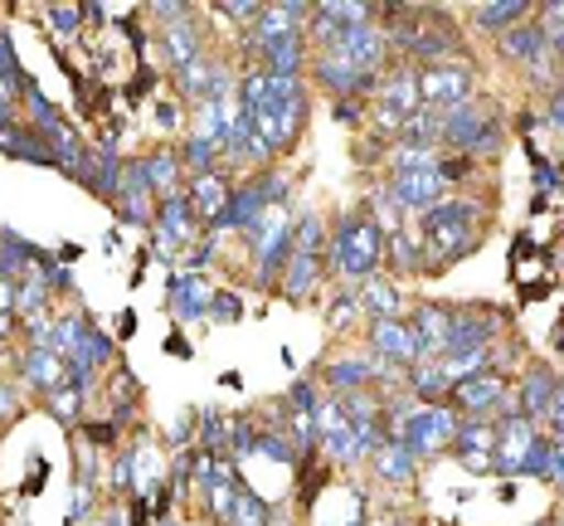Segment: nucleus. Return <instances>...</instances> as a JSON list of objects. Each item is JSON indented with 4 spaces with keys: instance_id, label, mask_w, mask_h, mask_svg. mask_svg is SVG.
<instances>
[{
    "instance_id": "de8ad7c7",
    "label": "nucleus",
    "mask_w": 564,
    "mask_h": 526,
    "mask_svg": "<svg viewBox=\"0 0 564 526\" xmlns=\"http://www.w3.org/2000/svg\"><path fill=\"white\" fill-rule=\"evenodd\" d=\"M336 117H340V122H360V117H366V108H360L356 98H346V103H336Z\"/></svg>"
},
{
    "instance_id": "1a4fd4ad",
    "label": "nucleus",
    "mask_w": 564,
    "mask_h": 526,
    "mask_svg": "<svg viewBox=\"0 0 564 526\" xmlns=\"http://www.w3.org/2000/svg\"><path fill=\"white\" fill-rule=\"evenodd\" d=\"M555 390H560V376L550 366H525L521 376H516V390H511V405L521 419H531V425H550V409H555Z\"/></svg>"
},
{
    "instance_id": "37998d69",
    "label": "nucleus",
    "mask_w": 564,
    "mask_h": 526,
    "mask_svg": "<svg viewBox=\"0 0 564 526\" xmlns=\"http://www.w3.org/2000/svg\"><path fill=\"white\" fill-rule=\"evenodd\" d=\"M477 171V161L473 157H438V175L448 185H457V181H467V175Z\"/></svg>"
},
{
    "instance_id": "f03ea898",
    "label": "nucleus",
    "mask_w": 564,
    "mask_h": 526,
    "mask_svg": "<svg viewBox=\"0 0 564 526\" xmlns=\"http://www.w3.org/2000/svg\"><path fill=\"white\" fill-rule=\"evenodd\" d=\"M326 264H332V273L346 278V283H366L384 264V229H375V219L356 215V210L340 215L332 229V244H326Z\"/></svg>"
},
{
    "instance_id": "20e7f679",
    "label": "nucleus",
    "mask_w": 564,
    "mask_h": 526,
    "mask_svg": "<svg viewBox=\"0 0 564 526\" xmlns=\"http://www.w3.org/2000/svg\"><path fill=\"white\" fill-rule=\"evenodd\" d=\"M423 108L419 98V74L414 68H384L380 88H375V127L380 137H394L404 117H414Z\"/></svg>"
},
{
    "instance_id": "4468645a",
    "label": "nucleus",
    "mask_w": 564,
    "mask_h": 526,
    "mask_svg": "<svg viewBox=\"0 0 564 526\" xmlns=\"http://www.w3.org/2000/svg\"><path fill=\"white\" fill-rule=\"evenodd\" d=\"M141 175H147V185H151V195H156V205L161 201H171V195H185V167H181V151H171V147H156V151H147L141 157Z\"/></svg>"
},
{
    "instance_id": "6e6552de",
    "label": "nucleus",
    "mask_w": 564,
    "mask_h": 526,
    "mask_svg": "<svg viewBox=\"0 0 564 526\" xmlns=\"http://www.w3.org/2000/svg\"><path fill=\"white\" fill-rule=\"evenodd\" d=\"M384 191H390V201L399 210H414V215H423V210H433L438 201H448L453 185L438 175V167H429V171H390Z\"/></svg>"
},
{
    "instance_id": "423d86ee",
    "label": "nucleus",
    "mask_w": 564,
    "mask_h": 526,
    "mask_svg": "<svg viewBox=\"0 0 564 526\" xmlns=\"http://www.w3.org/2000/svg\"><path fill=\"white\" fill-rule=\"evenodd\" d=\"M501 336H507V312L501 308H453L448 351H443V356H457V351H491Z\"/></svg>"
},
{
    "instance_id": "c03bdc74",
    "label": "nucleus",
    "mask_w": 564,
    "mask_h": 526,
    "mask_svg": "<svg viewBox=\"0 0 564 526\" xmlns=\"http://www.w3.org/2000/svg\"><path fill=\"white\" fill-rule=\"evenodd\" d=\"M156 127H161V132H181V127H185V108H181V103L161 98L156 103Z\"/></svg>"
},
{
    "instance_id": "aec40b11",
    "label": "nucleus",
    "mask_w": 564,
    "mask_h": 526,
    "mask_svg": "<svg viewBox=\"0 0 564 526\" xmlns=\"http://www.w3.org/2000/svg\"><path fill=\"white\" fill-rule=\"evenodd\" d=\"M156 239H166L171 249H181V244H191L195 239V229H199V215L191 210V201L185 195H171V201H161L156 205Z\"/></svg>"
},
{
    "instance_id": "ea45409f",
    "label": "nucleus",
    "mask_w": 564,
    "mask_h": 526,
    "mask_svg": "<svg viewBox=\"0 0 564 526\" xmlns=\"http://www.w3.org/2000/svg\"><path fill=\"white\" fill-rule=\"evenodd\" d=\"M50 30L54 34H78L84 30V6H54L50 10Z\"/></svg>"
},
{
    "instance_id": "e433bc0d",
    "label": "nucleus",
    "mask_w": 564,
    "mask_h": 526,
    "mask_svg": "<svg viewBox=\"0 0 564 526\" xmlns=\"http://www.w3.org/2000/svg\"><path fill=\"white\" fill-rule=\"evenodd\" d=\"M44 405H50V415L58 419V425H68V429L84 419V390H74V385H58L54 395H44Z\"/></svg>"
},
{
    "instance_id": "0eeeda50",
    "label": "nucleus",
    "mask_w": 564,
    "mask_h": 526,
    "mask_svg": "<svg viewBox=\"0 0 564 526\" xmlns=\"http://www.w3.org/2000/svg\"><path fill=\"white\" fill-rule=\"evenodd\" d=\"M453 405L463 419H497L507 415L511 405V380L497 376V371H487V376H473V380H457L453 385Z\"/></svg>"
},
{
    "instance_id": "5701e85b",
    "label": "nucleus",
    "mask_w": 564,
    "mask_h": 526,
    "mask_svg": "<svg viewBox=\"0 0 564 526\" xmlns=\"http://www.w3.org/2000/svg\"><path fill=\"white\" fill-rule=\"evenodd\" d=\"M409 390L423 405H443L453 395V376L443 371V361H419V366H409Z\"/></svg>"
},
{
    "instance_id": "f704fd0d",
    "label": "nucleus",
    "mask_w": 564,
    "mask_h": 526,
    "mask_svg": "<svg viewBox=\"0 0 564 526\" xmlns=\"http://www.w3.org/2000/svg\"><path fill=\"white\" fill-rule=\"evenodd\" d=\"M360 318H366V308H360L356 288H340L336 298H332V308H326V322H332L336 332H356Z\"/></svg>"
},
{
    "instance_id": "4c0bfd02",
    "label": "nucleus",
    "mask_w": 564,
    "mask_h": 526,
    "mask_svg": "<svg viewBox=\"0 0 564 526\" xmlns=\"http://www.w3.org/2000/svg\"><path fill=\"white\" fill-rule=\"evenodd\" d=\"M84 326H88L84 318H58V322H54V351H58L64 361L74 356V346H78V336H84Z\"/></svg>"
},
{
    "instance_id": "49530a36",
    "label": "nucleus",
    "mask_w": 564,
    "mask_h": 526,
    "mask_svg": "<svg viewBox=\"0 0 564 526\" xmlns=\"http://www.w3.org/2000/svg\"><path fill=\"white\" fill-rule=\"evenodd\" d=\"M545 117H550V127H555V132H564V84H550Z\"/></svg>"
},
{
    "instance_id": "58836bf2",
    "label": "nucleus",
    "mask_w": 564,
    "mask_h": 526,
    "mask_svg": "<svg viewBox=\"0 0 564 526\" xmlns=\"http://www.w3.org/2000/svg\"><path fill=\"white\" fill-rule=\"evenodd\" d=\"M219 15H229L234 20V25H258V15H263V6H258V0H243V6H239V0H219Z\"/></svg>"
},
{
    "instance_id": "f257e3e1",
    "label": "nucleus",
    "mask_w": 564,
    "mask_h": 526,
    "mask_svg": "<svg viewBox=\"0 0 564 526\" xmlns=\"http://www.w3.org/2000/svg\"><path fill=\"white\" fill-rule=\"evenodd\" d=\"M477 225H481V205L477 201H438L433 210L419 215L423 229V273H443L448 264L467 259L477 249Z\"/></svg>"
},
{
    "instance_id": "13d9d810",
    "label": "nucleus",
    "mask_w": 564,
    "mask_h": 526,
    "mask_svg": "<svg viewBox=\"0 0 564 526\" xmlns=\"http://www.w3.org/2000/svg\"><path fill=\"white\" fill-rule=\"evenodd\" d=\"M560 526H564V522H560Z\"/></svg>"
},
{
    "instance_id": "6e6d98bb",
    "label": "nucleus",
    "mask_w": 564,
    "mask_h": 526,
    "mask_svg": "<svg viewBox=\"0 0 564 526\" xmlns=\"http://www.w3.org/2000/svg\"><path fill=\"white\" fill-rule=\"evenodd\" d=\"M0 127H10V122H6V117H0Z\"/></svg>"
},
{
    "instance_id": "72a5a7b5",
    "label": "nucleus",
    "mask_w": 564,
    "mask_h": 526,
    "mask_svg": "<svg viewBox=\"0 0 564 526\" xmlns=\"http://www.w3.org/2000/svg\"><path fill=\"white\" fill-rule=\"evenodd\" d=\"M225 526H273L268 522V502L253 493V487L239 483V493H234V507H229V522Z\"/></svg>"
},
{
    "instance_id": "393cba45",
    "label": "nucleus",
    "mask_w": 564,
    "mask_h": 526,
    "mask_svg": "<svg viewBox=\"0 0 564 526\" xmlns=\"http://www.w3.org/2000/svg\"><path fill=\"white\" fill-rule=\"evenodd\" d=\"M531 0H487V6H477L473 10V20H477V30H491V34H507L516 30L525 15H531Z\"/></svg>"
},
{
    "instance_id": "ddd939ff",
    "label": "nucleus",
    "mask_w": 564,
    "mask_h": 526,
    "mask_svg": "<svg viewBox=\"0 0 564 526\" xmlns=\"http://www.w3.org/2000/svg\"><path fill=\"white\" fill-rule=\"evenodd\" d=\"M409 332H414V346H419V361H438L448 351V322H453V308H438V302H419L414 318H404Z\"/></svg>"
},
{
    "instance_id": "f3484780",
    "label": "nucleus",
    "mask_w": 564,
    "mask_h": 526,
    "mask_svg": "<svg viewBox=\"0 0 564 526\" xmlns=\"http://www.w3.org/2000/svg\"><path fill=\"white\" fill-rule=\"evenodd\" d=\"M229 195L234 191L219 171H205V175H191V181H185V201H191V210L199 215V225H215V219L225 215Z\"/></svg>"
},
{
    "instance_id": "4be33fe9",
    "label": "nucleus",
    "mask_w": 564,
    "mask_h": 526,
    "mask_svg": "<svg viewBox=\"0 0 564 526\" xmlns=\"http://www.w3.org/2000/svg\"><path fill=\"white\" fill-rule=\"evenodd\" d=\"M322 380H326V390H336V395L370 390V385H375V356H346V361H336V366L322 371Z\"/></svg>"
},
{
    "instance_id": "a19ab883",
    "label": "nucleus",
    "mask_w": 564,
    "mask_h": 526,
    "mask_svg": "<svg viewBox=\"0 0 564 526\" xmlns=\"http://www.w3.org/2000/svg\"><path fill=\"white\" fill-rule=\"evenodd\" d=\"M0 78H10V84H20V88H25V84H30V78H25V74H20V58H15V44H10V34H6V30H0Z\"/></svg>"
},
{
    "instance_id": "473e14b6",
    "label": "nucleus",
    "mask_w": 564,
    "mask_h": 526,
    "mask_svg": "<svg viewBox=\"0 0 564 526\" xmlns=\"http://www.w3.org/2000/svg\"><path fill=\"white\" fill-rule=\"evenodd\" d=\"M326 244H332V234H326V219L316 215V210H302L297 229H292V254H307V259H322Z\"/></svg>"
},
{
    "instance_id": "603ef678",
    "label": "nucleus",
    "mask_w": 564,
    "mask_h": 526,
    "mask_svg": "<svg viewBox=\"0 0 564 526\" xmlns=\"http://www.w3.org/2000/svg\"><path fill=\"white\" fill-rule=\"evenodd\" d=\"M117 332H122V336L137 332V318H132V312H122V318H117Z\"/></svg>"
},
{
    "instance_id": "f8f14e48",
    "label": "nucleus",
    "mask_w": 564,
    "mask_h": 526,
    "mask_svg": "<svg viewBox=\"0 0 564 526\" xmlns=\"http://www.w3.org/2000/svg\"><path fill=\"white\" fill-rule=\"evenodd\" d=\"M117 219L122 225H156V195H151L147 175H141V161H127L122 171V191H117Z\"/></svg>"
},
{
    "instance_id": "8fccbe9b",
    "label": "nucleus",
    "mask_w": 564,
    "mask_h": 526,
    "mask_svg": "<svg viewBox=\"0 0 564 526\" xmlns=\"http://www.w3.org/2000/svg\"><path fill=\"white\" fill-rule=\"evenodd\" d=\"M88 439H98V443H112V439H117V425H88Z\"/></svg>"
},
{
    "instance_id": "dca6fc26",
    "label": "nucleus",
    "mask_w": 564,
    "mask_h": 526,
    "mask_svg": "<svg viewBox=\"0 0 564 526\" xmlns=\"http://www.w3.org/2000/svg\"><path fill=\"white\" fill-rule=\"evenodd\" d=\"M501 58H511V64H525V68H535V64H550V40H545V30H540V20H521L516 30L501 34Z\"/></svg>"
},
{
    "instance_id": "6ab92c4d",
    "label": "nucleus",
    "mask_w": 564,
    "mask_h": 526,
    "mask_svg": "<svg viewBox=\"0 0 564 526\" xmlns=\"http://www.w3.org/2000/svg\"><path fill=\"white\" fill-rule=\"evenodd\" d=\"M20 380H25L34 395H54L58 385H68V361L58 356V351H50V346H44V351L30 346L25 351V366H20Z\"/></svg>"
},
{
    "instance_id": "2eb2a0df",
    "label": "nucleus",
    "mask_w": 564,
    "mask_h": 526,
    "mask_svg": "<svg viewBox=\"0 0 564 526\" xmlns=\"http://www.w3.org/2000/svg\"><path fill=\"white\" fill-rule=\"evenodd\" d=\"M122 151H108V147H88V161L84 171H78V181L88 185L93 195H102V201H117V191H122Z\"/></svg>"
},
{
    "instance_id": "c9c22d12",
    "label": "nucleus",
    "mask_w": 564,
    "mask_h": 526,
    "mask_svg": "<svg viewBox=\"0 0 564 526\" xmlns=\"http://www.w3.org/2000/svg\"><path fill=\"white\" fill-rule=\"evenodd\" d=\"M44 298H50V283H44V273H34L30 268V278H20L15 283V318H40Z\"/></svg>"
},
{
    "instance_id": "a211bd4d",
    "label": "nucleus",
    "mask_w": 564,
    "mask_h": 526,
    "mask_svg": "<svg viewBox=\"0 0 564 526\" xmlns=\"http://www.w3.org/2000/svg\"><path fill=\"white\" fill-rule=\"evenodd\" d=\"M0 157L30 161V167H50V171H54V151H50V142H44V132H34L30 122L0 127Z\"/></svg>"
},
{
    "instance_id": "b1692460",
    "label": "nucleus",
    "mask_w": 564,
    "mask_h": 526,
    "mask_svg": "<svg viewBox=\"0 0 564 526\" xmlns=\"http://www.w3.org/2000/svg\"><path fill=\"white\" fill-rule=\"evenodd\" d=\"M356 298H360V308H366V318L370 322H380V318H399V308H404V298H399V288L390 283V278H366V283H356Z\"/></svg>"
},
{
    "instance_id": "39448f33",
    "label": "nucleus",
    "mask_w": 564,
    "mask_h": 526,
    "mask_svg": "<svg viewBox=\"0 0 564 526\" xmlns=\"http://www.w3.org/2000/svg\"><path fill=\"white\" fill-rule=\"evenodd\" d=\"M473 93H477L473 64H433V68H419V98H423V108L453 112V108H463V103H473Z\"/></svg>"
},
{
    "instance_id": "a18cd8bd",
    "label": "nucleus",
    "mask_w": 564,
    "mask_h": 526,
    "mask_svg": "<svg viewBox=\"0 0 564 526\" xmlns=\"http://www.w3.org/2000/svg\"><path fill=\"white\" fill-rule=\"evenodd\" d=\"M209 318H219V322L243 318V302L234 298V292H215V302H209Z\"/></svg>"
},
{
    "instance_id": "79ce46f5",
    "label": "nucleus",
    "mask_w": 564,
    "mask_h": 526,
    "mask_svg": "<svg viewBox=\"0 0 564 526\" xmlns=\"http://www.w3.org/2000/svg\"><path fill=\"white\" fill-rule=\"evenodd\" d=\"M112 487H117V493H132V487H137V449H127L122 459L112 463Z\"/></svg>"
},
{
    "instance_id": "9d476101",
    "label": "nucleus",
    "mask_w": 564,
    "mask_h": 526,
    "mask_svg": "<svg viewBox=\"0 0 564 526\" xmlns=\"http://www.w3.org/2000/svg\"><path fill=\"white\" fill-rule=\"evenodd\" d=\"M453 453L463 459L467 473H497V425L491 419H463Z\"/></svg>"
},
{
    "instance_id": "4d7b16f0",
    "label": "nucleus",
    "mask_w": 564,
    "mask_h": 526,
    "mask_svg": "<svg viewBox=\"0 0 564 526\" xmlns=\"http://www.w3.org/2000/svg\"><path fill=\"white\" fill-rule=\"evenodd\" d=\"M535 526H545V522H535Z\"/></svg>"
},
{
    "instance_id": "c85d7f7f",
    "label": "nucleus",
    "mask_w": 564,
    "mask_h": 526,
    "mask_svg": "<svg viewBox=\"0 0 564 526\" xmlns=\"http://www.w3.org/2000/svg\"><path fill=\"white\" fill-rule=\"evenodd\" d=\"M263 68L268 74H278V78H302V68H307V44H302V34L297 40H282V44H268L263 54Z\"/></svg>"
},
{
    "instance_id": "9b49d317",
    "label": "nucleus",
    "mask_w": 564,
    "mask_h": 526,
    "mask_svg": "<svg viewBox=\"0 0 564 526\" xmlns=\"http://www.w3.org/2000/svg\"><path fill=\"white\" fill-rule=\"evenodd\" d=\"M370 356L375 361H390V366H419V346L414 332H409L404 318H380L370 322Z\"/></svg>"
},
{
    "instance_id": "cd10ccee",
    "label": "nucleus",
    "mask_w": 564,
    "mask_h": 526,
    "mask_svg": "<svg viewBox=\"0 0 564 526\" xmlns=\"http://www.w3.org/2000/svg\"><path fill=\"white\" fill-rule=\"evenodd\" d=\"M312 288H322V259H307V254H292L288 268H282V292L292 302L312 298Z\"/></svg>"
},
{
    "instance_id": "c756f323",
    "label": "nucleus",
    "mask_w": 564,
    "mask_h": 526,
    "mask_svg": "<svg viewBox=\"0 0 564 526\" xmlns=\"http://www.w3.org/2000/svg\"><path fill=\"white\" fill-rule=\"evenodd\" d=\"M384 259H390L394 273H423V244L399 225L394 234H384Z\"/></svg>"
},
{
    "instance_id": "7ed1b4c3",
    "label": "nucleus",
    "mask_w": 564,
    "mask_h": 526,
    "mask_svg": "<svg viewBox=\"0 0 564 526\" xmlns=\"http://www.w3.org/2000/svg\"><path fill=\"white\" fill-rule=\"evenodd\" d=\"M457 425H463V415H457L453 405H419L414 415H409L390 439H394V443H404V449L414 453V459H433V453L453 449Z\"/></svg>"
},
{
    "instance_id": "412c9836",
    "label": "nucleus",
    "mask_w": 564,
    "mask_h": 526,
    "mask_svg": "<svg viewBox=\"0 0 564 526\" xmlns=\"http://www.w3.org/2000/svg\"><path fill=\"white\" fill-rule=\"evenodd\" d=\"M209 302H215V288L199 283V278H175L166 288V308L175 322H199L209 318Z\"/></svg>"
},
{
    "instance_id": "5fc2aeb1",
    "label": "nucleus",
    "mask_w": 564,
    "mask_h": 526,
    "mask_svg": "<svg viewBox=\"0 0 564 526\" xmlns=\"http://www.w3.org/2000/svg\"><path fill=\"white\" fill-rule=\"evenodd\" d=\"M560 195H564V171H560Z\"/></svg>"
},
{
    "instance_id": "3c124183",
    "label": "nucleus",
    "mask_w": 564,
    "mask_h": 526,
    "mask_svg": "<svg viewBox=\"0 0 564 526\" xmlns=\"http://www.w3.org/2000/svg\"><path fill=\"white\" fill-rule=\"evenodd\" d=\"M0 312H15V283H0Z\"/></svg>"
},
{
    "instance_id": "a878e982",
    "label": "nucleus",
    "mask_w": 564,
    "mask_h": 526,
    "mask_svg": "<svg viewBox=\"0 0 564 526\" xmlns=\"http://www.w3.org/2000/svg\"><path fill=\"white\" fill-rule=\"evenodd\" d=\"M161 44H166V64L175 68V74H181L185 64H195V58L205 54V34H199L195 20H185V25H171Z\"/></svg>"
},
{
    "instance_id": "7c9ffc66",
    "label": "nucleus",
    "mask_w": 564,
    "mask_h": 526,
    "mask_svg": "<svg viewBox=\"0 0 564 526\" xmlns=\"http://www.w3.org/2000/svg\"><path fill=\"white\" fill-rule=\"evenodd\" d=\"M175 88H181L185 103H195V108H199V103L209 98V88H215V58L199 54L195 64H185L181 74H175Z\"/></svg>"
},
{
    "instance_id": "864d4df0",
    "label": "nucleus",
    "mask_w": 564,
    "mask_h": 526,
    "mask_svg": "<svg viewBox=\"0 0 564 526\" xmlns=\"http://www.w3.org/2000/svg\"><path fill=\"white\" fill-rule=\"evenodd\" d=\"M10 332H15V312H0V342H6Z\"/></svg>"
},
{
    "instance_id": "09e8293b",
    "label": "nucleus",
    "mask_w": 564,
    "mask_h": 526,
    "mask_svg": "<svg viewBox=\"0 0 564 526\" xmlns=\"http://www.w3.org/2000/svg\"><path fill=\"white\" fill-rule=\"evenodd\" d=\"M6 415H15V390L0 380V419H6Z\"/></svg>"
},
{
    "instance_id": "2f4dec72",
    "label": "nucleus",
    "mask_w": 564,
    "mask_h": 526,
    "mask_svg": "<svg viewBox=\"0 0 564 526\" xmlns=\"http://www.w3.org/2000/svg\"><path fill=\"white\" fill-rule=\"evenodd\" d=\"M219 151H225V142H219V137L185 132V147H181V167H185V175H205V171H215Z\"/></svg>"
},
{
    "instance_id": "bb28decb",
    "label": "nucleus",
    "mask_w": 564,
    "mask_h": 526,
    "mask_svg": "<svg viewBox=\"0 0 564 526\" xmlns=\"http://www.w3.org/2000/svg\"><path fill=\"white\" fill-rule=\"evenodd\" d=\"M375 473H380L384 483H414V477H419V459L404 449V443L384 439L380 449H375Z\"/></svg>"
}]
</instances>
